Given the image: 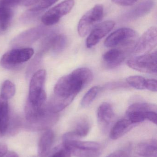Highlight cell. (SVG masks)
Wrapping results in <instances>:
<instances>
[{
  "label": "cell",
  "mask_w": 157,
  "mask_h": 157,
  "mask_svg": "<svg viewBox=\"0 0 157 157\" xmlns=\"http://www.w3.org/2000/svg\"><path fill=\"white\" fill-rule=\"evenodd\" d=\"M67 38L63 34L51 33L43 39L41 44L42 51L50 50L55 54L61 52L66 48Z\"/></svg>",
  "instance_id": "obj_13"
},
{
  "label": "cell",
  "mask_w": 157,
  "mask_h": 157,
  "mask_svg": "<svg viewBox=\"0 0 157 157\" xmlns=\"http://www.w3.org/2000/svg\"><path fill=\"white\" fill-rule=\"evenodd\" d=\"M104 15V8L101 4H97L88 11L81 17L77 26L80 36H86L96 25L99 24Z\"/></svg>",
  "instance_id": "obj_7"
},
{
  "label": "cell",
  "mask_w": 157,
  "mask_h": 157,
  "mask_svg": "<svg viewBox=\"0 0 157 157\" xmlns=\"http://www.w3.org/2000/svg\"><path fill=\"white\" fill-rule=\"evenodd\" d=\"M100 90V87L95 86L90 89L83 97L81 105L83 108L88 107L94 100Z\"/></svg>",
  "instance_id": "obj_24"
},
{
  "label": "cell",
  "mask_w": 157,
  "mask_h": 157,
  "mask_svg": "<svg viewBox=\"0 0 157 157\" xmlns=\"http://www.w3.org/2000/svg\"><path fill=\"white\" fill-rule=\"evenodd\" d=\"M134 125L127 118L121 119L111 129L110 137L112 140H117L130 131Z\"/></svg>",
  "instance_id": "obj_19"
},
{
  "label": "cell",
  "mask_w": 157,
  "mask_h": 157,
  "mask_svg": "<svg viewBox=\"0 0 157 157\" xmlns=\"http://www.w3.org/2000/svg\"><path fill=\"white\" fill-rule=\"evenodd\" d=\"M7 152V146L5 144H0V157Z\"/></svg>",
  "instance_id": "obj_35"
},
{
  "label": "cell",
  "mask_w": 157,
  "mask_h": 157,
  "mask_svg": "<svg viewBox=\"0 0 157 157\" xmlns=\"http://www.w3.org/2000/svg\"><path fill=\"white\" fill-rule=\"evenodd\" d=\"M136 153L143 157H157V141L155 139H149L143 141L137 145Z\"/></svg>",
  "instance_id": "obj_21"
},
{
  "label": "cell",
  "mask_w": 157,
  "mask_h": 157,
  "mask_svg": "<svg viewBox=\"0 0 157 157\" xmlns=\"http://www.w3.org/2000/svg\"><path fill=\"white\" fill-rule=\"evenodd\" d=\"M138 40V34L133 29L123 28L111 34L104 42L105 47L121 49L127 51L134 48Z\"/></svg>",
  "instance_id": "obj_3"
},
{
  "label": "cell",
  "mask_w": 157,
  "mask_h": 157,
  "mask_svg": "<svg viewBox=\"0 0 157 157\" xmlns=\"http://www.w3.org/2000/svg\"><path fill=\"white\" fill-rule=\"evenodd\" d=\"M54 139V134L50 129L46 130L40 138L38 146V154L40 157L48 155Z\"/></svg>",
  "instance_id": "obj_18"
},
{
  "label": "cell",
  "mask_w": 157,
  "mask_h": 157,
  "mask_svg": "<svg viewBox=\"0 0 157 157\" xmlns=\"http://www.w3.org/2000/svg\"><path fill=\"white\" fill-rule=\"evenodd\" d=\"M146 79L143 76L133 75L126 78V82L131 86L137 90H144L146 89Z\"/></svg>",
  "instance_id": "obj_27"
},
{
  "label": "cell",
  "mask_w": 157,
  "mask_h": 157,
  "mask_svg": "<svg viewBox=\"0 0 157 157\" xmlns=\"http://www.w3.org/2000/svg\"><path fill=\"white\" fill-rule=\"evenodd\" d=\"M0 1H1V0H0Z\"/></svg>",
  "instance_id": "obj_38"
},
{
  "label": "cell",
  "mask_w": 157,
  "mask_h": 157,
  "mask_svg": "<svg viewBox=\"0 0 157 157\" xmlns=\"http://www.w3.org/2000/svg\"><path fill=\"white\" fill-rule=\"evenodd\" d=\"M115 25V22L110 20L98 24L91 30L87 39V48H90L96 46L113 29Z\"/></svg>",
  "instance_id": "obj_14"
},
{
  "label": "cell",
  "mask_w": 157,
  "mask_h": 157,
  "mask_svg": "<svg viewBox=\"0 0 157 157\" xmlns=\"http://www.w3.org/2000/svg\"><path fill=\"white\" fill-rule=\"evenodd\" d=\"M97 118L100 129L103 132H106L115 118L111 105L107 102L101 103L98 108Z\"/></svg>",
  "instance_id": "obj_15"
},
{
  "label": "cell",
  "mask_w": 157,
  "mask_h": 157,
  "mask_svg": "<svg viewBox=\"0 0 157 157\" xmlns=\"http://www.w3.org/2000/svg\"><path fill=\"white\" fill-rule=\"evenodd\" d=\"M25 126L32 131L49 129L59 120L58 113L50 110L47 105L41 107L33 105L27 101L25 108Z\"/></svg>",
  "instance_id": "obj_2"
},
{
  "label": "cell",
  "mask_w": 157,
  "mask_h": 157,
  "mask_svg": "<svg viewBox=\"0 0 157 157\" xmlns=\"http://www.w3.org/2000/svg\"><path fill=\"white\" fill-rule=\"evenodd\" d=\"M108 157V156H107V157Z\"/></svg>",
  "instance_id": "obj_37"
},
{
  "label": "cell",
  "mask_w": 157,
  "mask_h": 157,
  "mask_svg": "<svg viewBox=\"0 0 157 157\" xmlns=\"http://www.w3.org/2000/svg\"><path fill=\"white\" fill-rule=\"evenodd\" d=\"M114 3L121 6H130L135 3L138 0H112Z\"/></svg>",
  "instance_id": "obj_32"
},
{
  "label": "cell",
  "mask_w": 157,
  "mask_h": 157,
  "mask_svg": "<svg viewBox=\"0 0 157 157\" xmlns=\"http://www.w3.org/2000/svg\"><path fill=\"white\" fill-rule=\"evenodd\" d=\"M157 80L155 79H146V89L153 92H156L157 90Z\"/></svg>",
  "instance_id": "obj_31"
},
{
  "label": "cell",
  "mask_w": 157,
  "mask_h": 157,
  "mask_svg": "<svg viewBox=\"0 0 157 157\" xmlns=\"http://www.w3.org/2000/svg\"><path fill=\"white\" fill-rule=\"evenodd\" d=\"M126 52L127 51L117 48H113L108 51L102 57L105 67L113 69L120 65L126 59Z\"/></svg>",
  "instance_id": "obj_16"
},
{
  "label": "cell",
  "mask_w": 157,
  "mask_h": 157,
  "mask_svg": "<svg viewBox=\"0 0 157 157\" xmlns=\"http://www.w3.org/2000/svg\"><path fill=\"white\" fill-rule=\"evenodd\" d=\"M153 0H146L126 12L122 17L124 21H132L140 18L150 12L154 6Z\"/></svg>",
  "instance_id": "obj_17"
},
{
  "label": "cell",
  "mask_w": 157,
  "mask_h": 157,
  "mask_svg": "<svg viewBox=\"0 0 157 157\" xmlns=\"http://www.w3.org/2000/svg\"><path fill=\"white\" fill-rule=\"evenodd\" d=\"M32 48H21L13 49L6 52L1 59L0 64L3 68L12 70L19 67L29 60L34 54Z\"/></svg>",
  "instance_id": "obj_6"
},
{
  "label": "cell",
  "mask_w": 157,
  "mask_h": 157,
  "mask_svg": "<svg viewBox=\"0 0 157 157\" xmlns=\"http://www.w3.org/2000/svg\"><path fill=\"white\" fill-rule=\"evenodd\" d=\"M46 76V71L41 69L35 72L31 77L27 100L33 105L41 107L46 104L47 94L44 85Z\"/></svg>",
  "instance_id": "obj_4"
},
{
  "label": "cell",
  "mask_w": 157,
  "mask_h": 157,
  "mask_svg": "<svg viewBox=\"0 0 157 157\" xmlns=\"http://www.w3.org/2000/svg\"><path fill=\"white\" fill-rule=\"evenodd\" d=\"M150 111H157L155 104L138 102L129 106L126 111V118L134 124L144 121L147 113Z\"/></svg>",
  "instance_id": "obj_11"
},
{
  "label": "cell",
  "mask_w": 157,
  "mask_h": 157,
  "mask_svg": "<svg viewBox=\"0 0 157 157\" xmlns=\"http://www.w3.org/2000/svg\"><path fill=\"white\" fill-rule=\"evenodd\" d=\"M38 0H1L0 3L13 7L15 6H31L37 3Z\"/></svg>",
  "instance_id": "obj_28"
},
{
  "label": "cell",
  "mask_w": 157,
  "mask_h": 157,
  "mask_svg": "<svg viewBox=\"0 0 157 157\" xmlns=\"http://www.w3.org/2000/svg\"><path fill=\"white\" fill-rule=\"evenodd\" d=\"M90 129V124L87 118L83 117L77 120L72 131L77 139L87 136Z\"/></svg>",
  "instance_id": "obj_23"
},
{
  "label": "cell",
  "mask_w": 157,
  "mask_h": 157,
  "mask_svg": "<svg viewBox=\"0 0 157 157\" xmlns=\"http://www.w3.org/2000/svg\"><path fill=\"white\" fill-rule=\"evenodd\" d=\"M63 145L76 157H97L101 153V145L97 142L71 140L63 142Z\"/></svg>",
  "instance_id": "obj_5"
},
{
  "label": "cell",
  "mask_w": 157,
  "mask_h": 157,
  "mask_svg": "<svg viewBox=\"0 0 157 157\" xmlns=\"http://www.w3.org/2000/svg\"><path fill=\"white\" fill-rule=\"evenodd\" d=\"M13 17L12 7L0 3V31L8 28Z\"/></svg>",
  "instance_id": "obj_22"
},
{
  "label": "cell",
  "mask_w": 157,
  "mask_h": 157,
  "mask_svg": "<svg viewBox=\"0 0 157 157\" xmlns=\"http://www.w3.org/2000/svg\"><path fill=\"white\" fill-rule=\"evenodd\" d=\"M16 87L14 84L9 80H6L3 83L0 95L6 99H11L14 96Z\"/></svg>",
  "instance_id": "obj_25"
},
{
  "label": "cell",
  "mask_w": 157,
  "mask_h": 157,
  "mask_svg": "<svg viewBox=\"0 0 157 157\" xmlns=\"http://www.w3.org/2000/svg\"><path fill=\"white\" fill-rule=\"evenodd\" d=\"M157 44V28L152 27L138 39L133 48V52L137 55L149 53L156 47Z\"/></svg>",
  "instance_id": "obj_10"
},
{
  "label": "cell",
  "mask_w": 157,
  "mask_h": 157,
  "mask_svg": "<svg viewBox=\"0 0 157 157\" xmlns=\"http://www.w3.org/2000/svg\"><path fill=\"white\" fill-rule=\"evenodd\" d=\"M1 157H19L18 155L15 152L13 151H9L6 152Z\"/></svg>",
  "instance_id": "obj_36"
},
{
  "label": "cell",
  "mask_w": 157,
  "mask_h": 157,
  "mask_svg": "<svg viewBox=\"0 0 157 157\" xmlns=\"http://www.w3.org/2000/svg\"><path fill=\"white\" fill-rule=\"evenodd\" d=\"M59 0H38L34 6L29 9L31 12H37L46 9L52 6Z\"/></svg>",
  "instance_id": "obj_29"
},
{
  "label": "cell",
  "mask_w": 157,
  "mask_h": 157,
  "mask_svg": "<svg viewBox=\"0 0 157 157\" xmlns=\"http://www.w3.org/2000/svg\"><path fill=\"white\" fill-rule=\"evenodd\" d=\"M157 52L138 55L127 61L128 66L133 70L146 73H156Z\"/></svg>",
  "instance_id": "obj_8"
},
{
  "label": "cell",
  "mask_w": 157,
  "mask_h": 157,
  "mask_svg": "<svg viewBox=\"0 0 157 157\" xmlns=\"http://www.w3.org/2000/svg\"><path fill=\"white\" fill-rule=\"evenodd\" d=\"M157 111H150L147 112L146 115V120L152 122L155 124H157Z\"/></svg>",
  "instance_id": "obj_33"
},
{
  "label": "cell",
  "mask_w": 157,
  "mask_h": 157,
  "mask_svg": "<svg viewBox=\"0 0 157 157\" xmlns=\"http://www.w3.org/2000/svg\"><path fill=\"white\" fill-rule=\"evenodd\" d=\"M108 157H129V154L125 150H119L109 155Z\"/></svg>",
  "instance_id": "obj_34"
},
{
  "label": "cell",
  "mask_w": 157,
  "mask_h": 157,
  "mask_svg": "<svg viewBox=\"0 0 157 157\" xmlns=\"http://www.w3.org/2000/svg\"><path fill=\"white\" fill-rule=\"evenodd\" d=\"M74 4V0L63 1L46 12L41 17V21L45 25H55L62 17L71 12Z\"/></svg>",
  "instance_id": "obj_9"
},
{
  "label": "cell",
  "mask_w": 157,
  "mask_h": 157,
  "mask_svg": "<svg viewBox=\"0 0 157 157\" xmlns=\"http://www.w3.org/2000/svg\"><path fill=\"white\" fill-rule=\"evenodd\" d=\"M9 118L8 101L0 95V138L6 134Z\"/></svg>",
  "instance_id": "obj_20"
},
{
  "label": "cell",
  "mask_w": 157,
  "mask_h": 157,
  "mask_svg": "<svg viewBox=\"0 0 157 157\" xmlns=\"http://www.w3.org/2000/svg\"><path fill=\"white\" fill-rule=\"evenodd\" d=\"M93 78V72L87 68H78L60 78L55 84L53 94L49 101L52 109L57 112L64 109L78 93L92 82Z\"/></svg>",
  "instance_id": "obj_1"
},
{
  "label": "cell",
  "mask_w": 157,
  "mask_h": 157,
  "mask_svg": "<svg viewBox=\"0 0 157 157\" xmlns=\"http://www.w3.org/2000/svg\"><path fill=\"white\" fill-rule=\"evenodd\" d=\"M50 157H71V154L67 148L62 145L56 147Z\"/></svg>",
  "instance_id": "obj_30"
},
{
  "label": "cell",
  "mask_w": 157,
  "mask_h": 157,
  "mask_svg": "<svg viewBox=\"0 0 157 157\" xmlns=\"http://www.w3.org/2000/svg\"><path fill=\"white\" fill-rule=\"evenodd\" d=\"M42 27H37L28 29L16 37L11 42L12 47L16 48H26L38 40L45 33Z\"/></svg>",
  "instance_id": "obj_12"
},
{
  "label": "cell",
  "mask_w": 157,
  "mask_h": 157,
  "mask_svg": "<svg viewBox=\"0 0 157 157\" xmlns=\"http://www.w3.org/2000/svg\"><path fill=\"white\" fill-rule=\"evenodd\" d=\"M22 125V121L18 116L15 115L11 117L10 116L6 134L10 136L15 135L18 132Z\"/></svg>",
  "instance_id": "obj_26"
}]
</instances>
